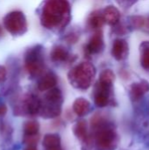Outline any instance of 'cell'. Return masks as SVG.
Segmentation results:
<instances>
[{
	"label": "cell",
	"mask_w": 149,
	"mask_h": 150,
	"mask_svg": "<svg viewBox=\"0 0 149 150\" xmlns=\"http://www.w3.org/2000/svg\"><path fill=\"white\" fill-rule=\"evenodd\" d=\"M39 141V136L38 134L36 135H25L24 139V142L27 144L28 146H35V144Z\"/></svg>",
	"instance_id": "obj_24"
},
{
	"label": "cell",
	"mask_w": 149,
	"mask_h": 150,
	"mask_svg": "<svg viewBox=\"0 0 149 150\" xmlns=\"http://www.w3.org/2000/svg\"><path fill=\"white\" fill-rule=\"evenodd\" d=\"M105 22L111 25H115L119 22L120 19V12L113 5H109L105 8L102 11Z\"/></svg>",
	"instance_id": "obj_11"
},
{
	"label": "cell",
	"mask_w": 149,
	"mask_h": 150,
	"mask_svg": "<svg viewBox=\"0 0 149 150\" xmlns=\"http://www.w3.org/2000/svg\"><path fill=\"white\" fill-rule=\"evenodd\" d=\"M70 19V5L68 0H46L42 8L40 22L47 29H60Z\"/></svg>",
	"instance_id": "obj_1"
},
{
	"label": "cell",
	"mask_w": 149,
	"mask_h": 150,
	"mask_svg": "<svg viewBox=\"0 0 149 150\" xmlns=\"http://www.w3.org/2000/svg\"><path fill=\"white\" fill-rule=\"evenodd\" d=\"M132 25L136 28H141L143 26H147V19L144 17L135 16L131 18Z\"/></svg>",
	"instance_id": "obj_23"
},
{
	"label": "cell",
	"mask_w": 149,
	"mask_h": 150,
	"mask_svg": "<svg viewBox=\"0 0 149 150\" xmlns=\"http://www.w3.org/2000/svg\"><path fill=\"white\" fill-rule=\"evenodd\" d=\"M41 106H42V102L40 101V99L37 96L31 95L25 99L24 108L28 114L36 115L40 113Z\"/></svg>",
	"instance_id": "obj_12"
},
{
	"label": "cell",
	"mask_w": 149,
	"mask_h": 150,
	"mask_svg": "<svg viewBox=\"0 0 149 150\" xmlns=\"http://www.w3.org/2000/svg\"><path fill=\"white\" fill-rule=\"evenodd\" d=\"M149 91V83L146 80H142L139 83H134L132 84L130 89V94L133 100L137 101L141 99L144 94Z\"/></svg>",
	"instance_id": "obj_10"
},
{
	"label": "cell",
	"mask_w": 149,
	"mask_h": 150,
	"mask_svg": "<svg viewBox=\"0 0 149 150\" xmlns=\"http://www.w3.org/2000/svg\"><path fill=\"white\" fill-rule=\"evenodd\" d=\"M115 80V75L112 70L111 69H105L101 72L99 76V81L101 83H104L105 85L112 86V83Z\"/></svg>",
	"instance_id": "obj_21"
},
{
	"label": "cell",
	"mask_w": 149,
	"mask_h": 150,
	"mask_svg": "<svg viewBox=\"0 0 149 150\" xmlns=\"http://www.w3.org/2000/svg\"><path fill=\"white\" fill-rule=\"evenodd\" d=\"M96 132V147L97 150H115L118 147L119 138L113 128L105 121L93 127Z\"/></svg>",
	"instance_id": "obj_3"
},
{
	"label": "cell",
	"mask_w": 149,
	"mask_h": 150,
	"mask_svg": "<svg viewBox=\"0 0 149 150\" xmlns=\"http://www.w3.org/2000/svg\"><path fill=\"white\" fill-rule=\"evenodd\" d=\"M111 91H112V86L105 85L98 82L97 84L96 85V90H95V97H94L95 105L97 107L106 106L110 101Z\"/></svg>",
	"instance_id": "obj_7"
},
{
	"label": "cell",
	"mask_w": 149,
	"mask_h": 150,
	"mask_svg": "<svg viewBox=\"0 0 149 150\" xmlns=\"http://www.w3.org/2000/svg\"><path fill=\"white\" fill-rule=\"evenodd\" d=\"M105 19L103 17V13L100 11H95L90 13L88 18V25L91 29L100 30V28L105 24Z\"/></svg>",
	"instance_id": "obj_15"
},
{
	"label": "cell",
	"mask_w": 149,
	"mask_h": 150,
	"mask_svg": "<svg viewBox=\"0 0 149 150\" xmlns=\"http://www.w3.org/2000/svg\"><path fill=\"white\" fill-rule=\"evenodd\" d=\"M43 146L47 150L60 149V146H61L60 136L54 134H46L43 139Z\"/></svg>",
	"instance_id": "obj_17"
},
{
	"label": "cell",
	"mask_w": 149,
	"mask_h": 150,
	"mask_svg": "<svg viewBox=\"0 0 149 150\" xmlns=\"http://www.w3.org/2000/svg\"><path fill=\"white\" fill-rule=\"evenodd\" d=\"M90 106V102L87 99L83 98H79L75 100L73 104V110L76 115L83 116L89 112Z\"/></svg>",
	"instance_id": "obj_16"
},
{
	"label": "cell",
	"mask_w": 149,
	"mask_h": 150,
	"mask_svg": "<svg viewBox=\"0 0 149 150\" xmlns=\"http://www.w3.org/2000/svg\"><path fill=\"white\" fill-rule=\"evenodd\" d=\"M57 84V77L54 73H47L44 75L38 83V89L40 91H49Z\"/></svg>",
	"instance_id": "obj_13"
},
{
	"label": "cell",
	"mask_w": 149,
	"mask_h": 150,
	"mask_svg": "<svg viewBox=\"0 0 149 150\" xmlns=\"http://www.w3.org/2000/svg\"><path fill=\"white\" fill-rule=\"evenodd\" d=\"M6 69L4 66H0V83L4 82L6 79Z\"/></svg>",
	"instance_id": "obj_26"
},
{
	"label": "cell",
	"mask_w": 149,
	"mask_h": 150,
	"mask_svg": "<svg viewBox=\"0 0 149 150\" xmlns=\"http://www.w3.org/2000/svg\"><path fill=\"white\" fill-rule=\"evenodd\" d=\"M105 47L104 42V35L101 30H97L96 33L92 35V37L90 39L89 42L85 46V53L88 55L97 54L100 53Z\"/></svg>",
	"instance_id": "obj_6"
},
{
	"label": "cell",
	"mask_w": 149,
	"mask_h": 150,
	"mask_svg": "<svg viewBox=\"0 0 149 150\" xmlns=\"http://www.w3.org/2000/svg\"><path fill=\"white\" fill-rule=\"evenodd\" d=\"M129 52V47L126 40L123 39H117L114 40L112 47V55L117 61L125 60Z\"/></svg>",
	"instance_id": "obj_8"
},
{
	"label": "cell",
	"mask_w": 149,
	"mask_h": 150,
	"mask_svg": "<svg viewBox=\"0 0 149 150\" xmlns=\"http://www.w3.org/2000/svg\"><path fill=\"white\" fill-rule=\"evenodd\" d=\"M24 61L25 68L32 76L40 75L45 68L43 47L40 45H36L27 49Z\"/></svg>",
	"instance_id": "obj_4"
},
{
	"label": "cell",
	"mask_w": 149,
	"mask_h": 150,
	"mask_svg": "<svg viewBox=\"0 0 149 150\" xmlns=\"http://www.w3.org/2000/svg\"><path fill=\"white\" fill-rule=\"evenodd\" d=\"M45 100H46V102H48V103L61 105L62 94H61V90L58 88H55V87L49 90L45 96Z\"/></svg>",
	"instance_id": "obj_18"
},
{
	"label": "cell",
	"mask_w": 149,
	"mask_h": 150,
	"mask_svg": "<svg viewBox=\"0 0 149 150\" xmlns=\"http://www.w3.org/2000/svg\"><path fill=\"white\" fill-rule=\"evenodd\" d=\"M141 64L143 69L149 70V42L143 41L140 46Z\"/></svg>",
	"instance_id": "obj_19"
},
{
	"label": "cell",
	"mask_w": 149,
	"mask_h": 150,
	"mask_svg": "<svg viewBox=\"0 0 149 150\" xmlns=\"http://www.w3.org/2000/svg\"><path fill=\"white\" fill-rule=\"evenodd\" d=\"M7 112V107L4 104H0V116H4Z\"/></svg>",
	"instance_id": "obj_27"
},
{
	"label": "cell",
	"mask_w": 149,
	"mask_h": 150,
	"mask_svg": "<svg viewBox=\"0 0 149 150\" xmlns=\"http://www.w3.org/2000/svg\"><path fill=\"white\" fill-rule=\"evenodd\" d=\"M147 26H148L149 27V18L147 19Z\"/></svg>",
	"instance_id": "obj_30"
},
{
	"label": "cell",
	"mask_w": 149,
	"mask_h": 150,
	"mask_svg": "<svg viewBox=\"0 0 149 150\" xmlns=\"http://www.w3.org/2000/svg\"><path fill=\"white\" fill-rule=\"evenodd\" d=\"M4 25L11 34L22 35L27 30L26 18L20 11H11L4 18Z\"/></svg>",
	"instance_id": "obj_5"
},
{
	"label": "cell",
	"mask_w": 149,
	"mask_h": 150,
	"mask_svg": "<svg viewBox=\"0 0 149 150\" xmlns=\"http://www.w3.org/2000/svg\"><path fill=\"white\" fill-rule=\"evenodd\" d=\"M96 76V68L88 62H83L74 67L68 75L72 86L79 90H87L92 83Z\"/></svg>",
	"instance_id": "obj_2"
},
{
	"label": "cell",
	"mask_w": 149,
	"mask_h": 150,
	"mask_svg": "<svg viewBox=\"0 0 149 150\" xmlns=\"http://www.w3.org/2000/svg\"><path fill=\"white\" fill-rule=\"evenodd\" d=\"M48 150H61L60 149H48Z\"/></svg>",
	"instance_id": "obj_31"
},
{
	"label": "cell",
	"mask_w": 149,
	"mask_h": 150,
	"mask_svg": "<svg viewBox=\"0 0 149 150\" xmlns=\"http://www.w3.org/2000/svg\"><path fill=\"white\" fill-rule=\"evenodd\" d=\"M138 0H118L119 4H121L124 7H130L133 5Z\"/></svg>",
	"instance_id": "obj_25"
},
{
	"label": "cell",
	"mask_w": 149,
	"mask_h": 150,
	"mask_svg": "<svg viewBox=\"0 0 149 150\" xmlns=\"http://www.w3.org/2000/svg\"><path fill=\"white\" fill-rule=\"evenodd\" d=\"M24 150H38L36 146H28L26 149H25Z\"/></svg>",
	"instance_id": "obj_28"
},
{
	"label": "cell",
	"mask_w": 149,
	"mask_h": 150,
	"mask_svg": "<svg viewBox=\"0 0 149 150\" xmlns=\"http://www.w3.org/2000/svg\"><path fill=\"white\" fill-rule=\"evenodd\" d=\"M2 35H3V30H2V28L0 26V37H2Z\"/></svg>",
	"instance_id": "obj_29"
},
{
	"label": "cell",
	"mask_w": 149,
	"mask_h": 150,
	"mask_svg": "<svg viewBox=\"0 0 149 150\" xmlns=\"http://www.w3.org/2000/svg\"><path fill=\"white\" fill-rule=\"evenodd\" d=\"M74 134L80 140H84L87 137V122L83 120L77 121L73 127Z\"/></svg>",
	"instance_id": "obj_20"
},
{
	"label": "cell",
	"mask_w": 149,
	"mask_h": 150,
	"mask_svg": "<svg viewBox=\"0 0 149 150\" xmlns=\"http://www.w3.org/2000/svg\"><path fill=\"white\" fill-rule=\"evenodd\" d=\"M50 57L54 62H64L70 58V55L64 47L59 45L53 47L50 53Z\"/></svg>",
	"instance_id": "obj_14"
},
{
	"label": "cell",
	"mask_w": 149,
	"mask_h": 150,
	"mask_svg": "<svg viewBox=\"0 0 149 150\" xmlns=\"http://www.w3.org/2000/svg\"><path fill=\"white\" fill-rule=\"evenodd\" d=\"M40 130V124L35 120H30L25 123L24 132L25 135H36Z\"/></svg>",
	"instance_id": "obj_22"
},
{
	"label": "cell",
	"mask_w": 149,
	"mask_h": 150,
	"mask_svg": "<svg viewBox=\"0 0 149 150\" xmlns=\"http://www.w3.org/2000/svg\"><path fill=\"white\" fill-rule=\"evenodd\" d=\"M61 105L59 104H53L45 102V104H42L41 109L40 111V115L45 119H53L57 116H59L61 112Z\"/></svg>",
	"instance_id": "obj_9"
}]
</instances>
